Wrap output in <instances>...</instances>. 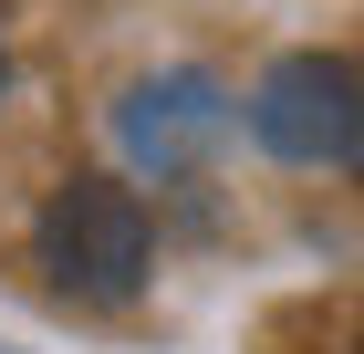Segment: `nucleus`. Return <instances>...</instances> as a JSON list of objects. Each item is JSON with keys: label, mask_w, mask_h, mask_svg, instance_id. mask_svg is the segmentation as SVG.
Instances as JSON below:
<instances>
[{"label": "nucleus", "mask_w": 364, "mask_h": 354, "mask_svg": "<svg viewBox=\"0 0 364 354\" xmlns=\"http://www.w3.org/2000/svg\"><path fill=\"white\" fill-rule=\"evenodd\" d=\"M146 261H156V229H146L136 188L114 177H73V188L42 209V271L73 302H136Z\"/></svg>", "instance_id": "nucleus-1"}, {"label": "nucleus", "mask_w": 364, "mask_h": 354, "mask_svg": "<svg viewBox=\"0 0 364 354\" xmlns=\"http://www.w3.org/2000/svg\"><path fill=\"white\" fill-rule=\"evenodd\" d=\"M250 136L291 167H354L364 146V83L343 53H281L250 94Z\"/></svg>", "instance_id": "nucleus-2"}, {"label": "nucleus", "mask_w": 364, "mask_h": 354, "mask_svg": "<svg viewBox=\"0 0 364 354\" xmlns=\"http://www.w3.org/2000/svg\"><path fill=\"white\" fill-rule=\"evenodd\" d=\"M229 125H240V105H229V94L198 73V63H177V73H146L136 94L114 105V136H125V157H136V167H156V177H188V167H208Z\"/></svg>", "instance_id": "nucleus-3"}, {"label": "nucleus", "mask_w": 364, "mask_h": 354, "mask_svg": "<svg viewBox=\"0 0 364 354\" xmlns=\"http://www.w3.org/2000/svg\"><path fill=\"white\" fill-rule=\"evenodd\" d=\"M0 94H11V53H0Z\"/></svg>", "instance_id": "nucleus-4"}]
</instances>
